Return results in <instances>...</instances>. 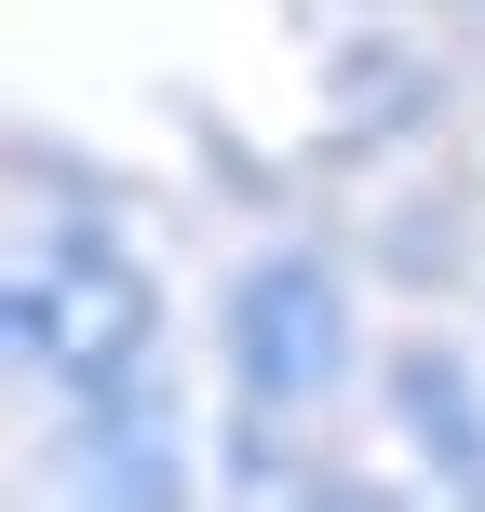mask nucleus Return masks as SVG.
<instances>
[{
  "label": "nucleus",
  "mask_w": 485,
  "mask_h": 512,
  "mask_svg": "<svg viewBox=\"0 0 485 512\" xmlns=\"http://www.w3.org/2000/svg\"><path fill=\"white\" fill-rule=\"evenodd\" d=\"M230 378L256 391V405H324L337 391V297H324V270H297V256H270V270H243L230 283Z\"/></svg>",
  "instance_id": "f257e3e1"
}]
</instances>
